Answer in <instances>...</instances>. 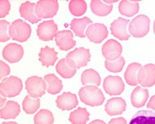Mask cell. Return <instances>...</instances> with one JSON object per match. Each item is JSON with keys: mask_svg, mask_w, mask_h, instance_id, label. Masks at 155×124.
<instances>
[{"mask_svg": "<svg viewBox=\"0 0 155 124\" xmlns=\"http://www.w3.org/2000/svg\"><path fill=\"white\" fill-rule=\"evenodd\" d=\"M78 96L82 102L91 107L100 106L104 101L103 92L97 86L87 85L83 86L78 92Z\"/></svg>", "mask_w": 155, "mask_h": 124, "instance_id": "cell-1", "label": "cell"}, {"mask_svg": "<svg viewBox=\"0 0 155 124\" xmlns=\"http://www.w3.org/2000/svg\"><path fill=\"white\" fill-rule=\"evenodd\" d=\"M23 88L21 78L16 76H11L3 79L0 85V94L3 97L12 98L18 96Z\"/></svg>", "mask_w": 155, "mask_h": 124, "instance_id": "cell-2", "label": "cell"}, {"mask_svg": "<svg viewBox=\"0 0 155 124\" xmlns=\"http://www.w3.org/2000/svg\"><path fill=\"white\" fill-rule=\"evenodd\" d=\"M150 20L145 15L136 16L128 26V31L135 38H142L150 31Z\"/></svg>", "mask_w": 155, "mask_h": 124, "instance_id": "cell-3", "label": "cell"}, {"mask_svg": "<svg viewBox=\"0 0 155 124\" xmlns=\"http://www.w3.org/2000/svg\"><path fill=\"white\" fill-rule=\"evenodd\" d=\"M32 30L29 24L22 20H16L10 26V36L15 41L21 43L25 42L31 35Z\"/></svg>", "mask_w": 155, "mask_h": 124, "instance_id": "cell-4", "label": "cell"}, {"mask_svg": "<svg viewBox=\"0 0 155 124\" xmlns=\"http://www.w3.org/2000/svg\"><path fill=\"white\" fill-rule=\"evenodd\" d=\"M59 9V4L55 0H40L36 3L35 13L39 19H48L55 16Z\"/></svg>", "mask_w": 155, "mask_h": 124, "instance_id": "cell-5", "label": "cell"}, {"mask_svg": "<svg viewBox=\"0 0 155 124\" xmlns=\"http://www.w3.org/2000/svg\"><path fill=\"white\" fill-rule=\"evenodd\" d=\"M47 87L48 86L45 80L38 76L30 77L25 81V89L29 96L33 98H39L43 96L45 94Z\"/></svg>", "mask_w": 155, "mask_h": 124, "instance_id": "cell-6", "label": "cell"}, {"mask_svg": "<svg viewBox=\"0 0 155 124\" xmlns=\"http://www.w3.org/2000/svg\"><path fill=\"white\" fill-rule=\"evenodd\" d=\"M104 92L110 96H118L124 91L125 85L119 76H107L103 83Z\"/></svg>", "mask_w": 155, "mask_h": 124, "instance_id": "cell-7", "label": "cell"}, {"mask_svg": "<svg viewBox=\"0 0 155 124\" xmlns=\"http://www.w3.org/2000/svg\"><path fill=\"white\" fill-rule=\"evenodd\" d=\"M58 26L54 21H45L38 24L37 29V35L39 39L44 42L51 41L56 37Z\"/></svg>", "mask_w": 155, "mask_h": 124, "instance_id": "cell-8", "label": "cell"}, {"mask_svg": "<svg viewBox=\"0 0 155 124\" xmlns=\"http://www.w3.org/2000/svg\"><path fill=\"white\" fill-rule=\"evenodd\" d=\"M86 36L92 43H101L108 37V29L101 23L91 24L86 30Z\"/></svg>", "mask_w": 155, "mask_h": 124, "instance_id": "cell-9", "label": "cell"}, {"mask_svg": "<svg viewBox=\"0 0 155 124\" xmlns=\"http://www.w3.org/2000/svg\"><path fill=\"white\" fill-rule=\"evenodd\" d=\"M65 57L71 60L74 63L76 69H80L88 64V62L91 60V54L89 49L78 47L69 52Z\"/></svg>", "mask_w": 155, "mask_h": 124, "instance_id": "cell-10", "label": "cell"}, {"mask_svg": "<svg viewBox=\"0 0 155 124\" xmlns=\"http://www.w3.org/2000/svg\"><path fill=\"white\" fill-rule=\"evenodd\" d=\"M123 47L118 41L110 39L102 47V54L107 60H116L121 57Z\"/></svg>", "mask_w": 155, "mask_h": 124, "instance_id": "cell-11", "label": "cell"}, {"mask_svg": "<svg viewBox=\"0 0 155 124\" xmlns=\"http://www.w3.org/2000/svg\"><path fill=\"white\" fill-rule=\"evenodd\" d=\"M129 21L124 19L123 17H118L112 22L110 26V31L113 36H114L120 40H128L130 38L128 31H127V24Z\"/></svg>", "mask_w": 155, "mask_h": 124, "instance_id": "cell-12", "label": "cell"}, {"mask_svg": "<svg viewBox=\"0 0 155 124\" xmlns=\"http://www.w3.org/2000/svg\"><path fill=\"white\" fill-rule=\"evenodd\" d=\"M138 82L142 87H150L155 84V65L147 64L140 69Z\"/></svg>", "mask_w": 155, "mask_h": 124, "instance_id": "cell-13", "label": "cell"}, {"mask_svg": "<svg viewBox=\"0 0 155 124\" xmlns=\"http://www.w3.org/2000/svg\"><path fill=\"white\" fill-rule=\"evenodd\" d=\"M24 55V49L21 45L17 43H9L3 50V57L7 61L16 63L22 59Z\"/></svg>", "mask_w": 155, "mask_h": 124, "instance_id": "cell-14", "label": "cell"}, {"mask_svg": "<svg viewBox=\"0 0 155 124\" xmlns=\"http://www.w3.org/2000/svg\"><path fill=\"white\" fill-rule=\"evenodd\" d=\"M57 46L62 51H69L76 45V41L74 39V34L70 30H62L57 33L55 37Z\"/></svg>", "mask_w": 155, "mask_h": 124, "instance_id": "cell-15", "label": "cell"}, {"mask_svg": "<svg viewBox=\"0 0 155 124\" xmlns=\"http://www.w3.org/2000/svg\"><path fill=\"white\" fill-rule=\"evenodd\" d=\"M56 106L64 111L71 110L77 107L78 105L77 96L70 92H64L63 94L59 96L56 100Z\"/></svg>", "mask_w": 155, "mask_h": 124, "instance_id": "cell-16", "label": "cell"}, {"mask_svg": "<svg viewBox=\"0 0 155 124\" xmlns=\"http://www.w3.org/2000/svg\"><path fill=\"white\" fill-rule=\"evenodd\" d=\"M127 104L122 97H114L108 100L104 106V110L110 116H115L122 113L126 110Z\"/></svg>", "mask_w": 155, "mask_h": 124, "instance_id": "cell-17", "label": "cell"}, {"mask_svg": "<svg viewBox=\"0 0 155 124\" xmlns=\"http://www.w3.org/2000/svg\"><path fill=\"white\" fill-rule=\"evenodd\" d=\"M56 70L62 78H70L75 75L77 69L75 67L74 63L71 60L65 57L58 61L56 66Z\"/></svg>", "mask_w": 155, "mask_h": 124, "instance_id": "cell-18", "label": "cell"}, {"mask_svg": "<svg viewBox=\"0 0 155 124\" xmlns=\"http://www.w3.org/2000/svg\"><path fill=\"white\" fill-rule=\"evenodd\" d=\"M150 93L146 88L140 86H136L131 95V105L136 108H141L147 102Z\"/></svg>", "mask_w": 155, "mask_h": 124, "instance_id": "cell-19", "label": "cell"}, {"mask_svg": "<svg viewBox=\"0 0 155 124\" xmlns=\"http://www.w3.org/2000/svg\"><path fill=\"white\" fill-rule=\"evenodd\" d=\"M35 7L36 3H31L29 1L23 3L20 7V14L21 17L27 20L28 21L31 22L32 24H36L41 21L35 13Z\"/></svg>", "mask_w": 155, "mask_h": 124, "instance_id": "cell-20", "label": "cell"}, {"mask_svg": "<svg viewBox=\"0 0 155 124\" xmlns=\"http://www.w3.org/2000/svg\"><path fill=\"white\" fill-rule=\"evenodd\" d=\"M21 113V107L16 101L8 100L6 105L1 109L0 117L3 119H16Z\"/></svg>", "mask_w": 155, "mask_h": 124, "instance_id": "cell-21", "label": "cell"}, {"mask_svg": "<svg viewBox=\"0 0 155 124\" xmlns=\"http://www.w3.org/2000/svg\"><path fill=\"white\" fill-rule=\"evenodd\" d=\"M129 124H155V112L140 110L134 114Z\"/></svg>", "mask_w": 155, "mask_h": 124, "instance_id": "cell-22", "label": "cell"}, {"mask_svg": "<svg viewBox=\"0 0 155 124\" xmlns=\"http://www.w3.org/2000/svg\"><path fill=\"white\" fill-rule=\"evenodd\" d=\"M39 61L42 63V65L46 67H50L56 63L57 60V52L55 51V49L49 47H44L40 50V52L38 54Z\"/></svg>", "mask_w": 155, "mask_h": 124, "instance_id": "cell-23", "label": "cell"}, {"mask_svg": "<svg viewBox=\"0 0 155 124\" xmlns=\"http://www.w3.org/2000/svg\"><path fill=\"white\" fill-rule=\"evenodd\" d=\"M91 23H92V21L87 16L83 17V18H80V19L74 18L72 20V21L70 23V28L77 37L85 38L86 28L87 25L91 24Z\"/></svg>", "mask_w": 155, "mask_h": 124, "instance_id": "cell-24", "label": "cell"}, {"mask_svg": "<svg viewBox=\"0 0 155 124\" xmlns=\"http://www.w3.org/2000/svg\"><path fill=\"white\" fill-rule=\"evenodd\" d=\"M142 68V65L139 63H131L127 66L124 73V78L127 83L130 86H137L138 82V73Z\"/></svg>", "mask_w": 155, "mask_h": 124, "instance_id": "cell-25", "label": "cell"}, {"mask_svg": "<svg viewBox=\"0 0 155 124\" xmlns=\"http://www.w3.org/2000/svg\"><path fill=\"white\" fill-rule=\"evenodd\" d=\"M44 80L47 83V92L49 94L56 95L59 93L63 88L61 80H60L54 73H49L44 77Z\"/></svg>", "mask_w": 155, "mask_h": 124, "instance_id": "cell-26", "label": "cell"}, {"mask_svg": "<svg viewBox=\"0 0 155 124\" xmlns=\"http://www.w3.org/2000/svg\"><path fill=\"white\" fill-rule=\"evenodd\" d=\"M118 10L122 15L131 17L135 16L139 11V3L138 2L123 0L119 3Z\"/></svg>", "mask_w": 155, "mask_h": 124, "instance_id": "cell-27", "label": "cell"}, {"mask_svg": "<svg viewBox=\"0 0 155 124\" xmlns=\"http://www.w3.org/2000/svg\"><path fill=\"white\" fill-rule=\"evenodd\" d=\"M91 10L95 15L98 16H105L112 11V4H107L103 1L92 0L91 1Z\"/></svg>", "mask_w": 155, "mask_h": 124, "instance_id": "cell-28", "label": "cell"}, {"mask_svg": "<svg viewBox=\"0 0 155 124\" xmlns=\"http://www.w3.org/2000/svg\"><path fill=\"white\" fill-rule=\"evenodd\" d=\"M89 117L90 113L87 109L78 107L70 113L69 120L72 124H86L89 120Z\"/></svg>", "mask_w": 155, "mask_h": 124, "instance_id": "cell-29", "label": "cell"}, {"mask_svg": "<svg viewBox=\"0 0 155 124\" xmlns=\"http://www.w3.org/2000/svg\"><path fill=\"white\" fill-rule=\"evenodd\" d=\"M81 82L83 85L94 84L96 86L101 85V77L98 72L95 70L88 69L84 70L81 75Z\"/></svg>", "mask_w": 155, "mask_h": 124, "instance_id": "cell-30", "label": "cell"}, {"mask_svg": "<svg viewBox=\"0 0 155 124\" xmlns=\"http://www.w3.org/2000/svg\"><path fill=\"white\" fill-rule=\"evenodd\" d=\"M40 107V100L38 98H33L30 96H26L22 102V109L27 114L36 113Z\"/></svg>", "mask_w": 155, "mask_h": 124, "instance_id": "cell-31", "label": "cell"}, {"mask_svg": "<svg viewBox=\"0 0 155 124\" xmlns=\"http://www.w3.org/2000/svg\"><path fill=\"white\" fill-rule=\"evenodd\" d=\"M69 10L74 16H83L87 11V3L83 0H72L69 3Z\"/></svg>", "mask_w": 155, "mask_h": 124, "instance_id": "cell-32", "label": "cell"}, {"mask_svg": "<svg viewBox=\"0 0 155 124\" xmlns=\"http://www.w3.org/2000/svg\"><path fill=\"white\" fill-rule=\"evenodd\" d=\"M35 124H53V113L48 109H41L34 118Z\"/></svg>", "mask_w": 155, "mask_h": 124, "instance_id": "cell-33", "label": "cell"}, {"mask_svg": "<svg viewBox=\"0 0 155 124\" xmlns=\"http://www.w3.org/2000/svg\"><path fill=\"white\" fill-rule=\"evenodd\" d=\"M105 68L110 72L112 73H119L123 70L124 65H125V59L123 57L118 58L116 60H105L104 61Z\"/></svg>", "mask_w": 155, "mask_h": 124, "instance_id": "cell-34", "label": "cell"}, {"mask_svg": "<svg viewBox=\"0 0 155 124\" xmlns=\"http://www.w3.org/2000/svg\"><path fill=\"white\" fill-rule=\"evenodd\" d=\"M10 26L11 24L8 21L5 20H1L0 21V41L2 43L7 42L10 40L11 36H10Z\"/></svg>", "mask_w": 155, "mask_h": 124, "instance_id": "cell-35", "label": "cell"}, {"mask_svg": "<svg viewBox=\"0 0 155 124\" xmlns=\"http://www.w3.org/2000/svg\"><path fill=\"white\" fill-rule=\"evenodd\" d=\"M11 9V3L8 0H0V17L3 18L8 15Z\"/></svg>", "mask_w": 155, "mask_h": 124, "instance_id": "cell-36", "label": "cell"}, {"mask_svg": "<svg viewBox=\"0 0 155 124\" xmlns=\"http://www.w3.org/2000/svg\"><path fill=\"white\" fill-rule=\"evenodd\" d=\"M10 73V67L5 62L1 60L0 61V78L1 79L6 78Z\"/></svg>", "mask_w": 155, "mask_h": 124, "instance_id": "cell-37", "label": "cell"}, {"mask_svg": "<svg viewBox=\"0 0 155 124\" xmlns=\"http://www.w3.org/2000/svg\"><path fill=\"white\" fill-rule=\"evenodd\" d=\"M109 124H127V120L124 118H116L112 119L110 121Z\"/></svg>", "mask_w": 155, "mask_h": 124, "instance_id": "cell-38", "label": "cell"}, {"mask_svg": "<svg viewBox=\"0 0 155 124\" xmlns=\"http://www.w3.org/2000/svg\"><path fill=\"white\" fill-rule=\"evenodd\" d=\"M147 108L155 111V95L153 96L150 99V100H149V103H148L147 105Z\"/></svg>", "mask_w": 155, "mask_h": 124, "instance_id": "cell-39", "label": "cell"}, {"mask_svg": "<svg viewBox=\"0 0 155 124\" xmlns=\"http://www.w3.org/2000/svg\"><path fill=\"white\" fill-rule=\"evenodd\" d=\"M90 124H106L104 121L102 120H100V119H96V120H94L91 122H90Z\"/></svg>", "mask_w": 155, "mask_h": 124, "instance_id": "cell-40", "label": "cell"}, {"mask_svg": "<svg viewBox=\"0 0 155 124\" xmlns=\"http://www.w3.org/2000/svg\"><path fill=\"white\" fill-rule=\"evenodd\" d=\"M6 97H3V96H1V98H0V100H1V107L3 108V105H5V101H6Z\"/></svg>", "mask_w": 155, "mask_h": 124, "instance_id": "cell-41", "label": "cell"}, {"mask_svg": "<svg viewBox=\"0 0 155 124\" xmlns=\"http://www.w3.org/2000/svg\"><path fill=\"white\" fill-rule=\"evenodd\" d=\"M2 124H18L16 122H3Z\"/></svg>", "mask_w": 155, "mask_h": 124, "instance_id": "cell-42", "label": "cell"}, {"mask_svg": "<svg viewBox=\"0 0 155 124\" xmlns=\"http://www.w3.org/2000/svg\"><path fill=\"white\" fill-rule=\"evenodd\" d=\"M153 33L155 34V21L154 22H153Z\"/></svg>", "mask_w": 155, "mask_h": 124, "instance_id": "cell-43", "label": "cell"}]
</instances>
